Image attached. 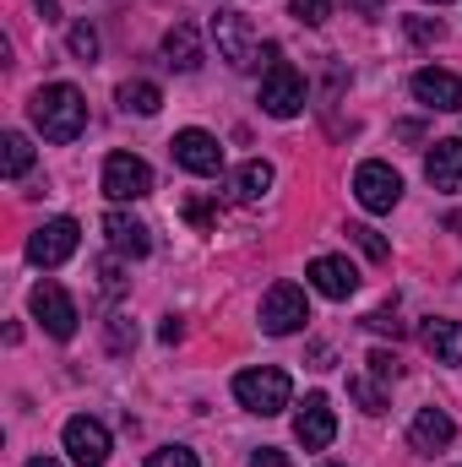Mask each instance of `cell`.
<instances>
[{"instance_id": "cell-1", "label": "cell", "mask_w": 462, "mask_h": 467, "mask_svg": "<svg viewBox=\"0 0 462 467\" xmlns=\"http://www.w3.org/2000/svg\"><path fill=\"white\" fill-rule=\"evenodd\" d=\"M27 115H33V125L44 130V141H77V136L88 130V104H82V93H77L71 82L38 88L33 104H27Z\"/></svg>"}, {"instance_id": "cell-2", "label": "cell", "mask_w": 462, "mask_h": 467, "mask_svg": "<svg viewBox=\"0 0 462 467\" xmlns=\"http://www.w3.org/2000/svg\"><path fill=\"white\" fill-rule=\"evenodd\" d=\"M234 397H239L245 413L272 419V413H283V408L294 402V380H289L283 369H272V364H261V369H239V375H234Z\"/></svg>"}, {"instance_id": "cell-3", "label": "cell", "mask_w": 462, "mask_h": 467, "mask_svg": "<svg viewBox=\"0 0 462 467\" xmlns=\"http://www.w3.org/2000/svg\"><path fill=\"white\" fill-rule=\"evenodd\" d=\"M213 44H218V60H229L234 71H256L261 66V38H256L250 16H239V11H218L213 16Z\"/></svg>"}, {"instance_id": "cell-4", "label": "cell", "mask_w": 462, "mask_h": 467, "mask_svg": "<svg viewBox=\"0 0 462 467\" xmlns=\"http://www.w3.org/2000/svg\"><path fill=\"white\" fill-rule=\"evenodd\" d=\"M261 109L272 119H294L305 109V77H299L289 60H278V49H272L267 77H261Z\"/></svg>"}, {"instance_id": "cell-5", "label": "cell", "mask_w": 462, "mask_h": 467, "mask_svg": "<svg viewBox=\"0 0 462 467\" xmlns=\"http://www.w3.org/2000/svg\"><path fill=\"white\" fill-rule=\"evenodd\" d=\"M305 321H310L305 288H294V283H272L267 299H261V332H267V337H289V332H299Z\"/></svg>"}, {"instance_id": "cell-6", "label": "cell", "mask_w": 462, "mask_h": 467, "mask_svg": "<svg viewBox=\"0 0 462 467\" xmlns=\"http://www.w3.org/2000/svg\"><path fill=\"white\" fill-rule=\"evenodd\" d=\"M353 196H359V207L364 213H392L397 202H403V174L392 169V163H359L353 169Z\"/></svg>"}, {"instance_id": "cell-7", "label": "cell", "mask_w": 462, "mask_h": 467, "mask_svg": "<svg viewBox=\"0 0 462 467\" xmlns=\"http://www.w3.org/2000/svg\"><path fill=\"white\" fill-rule=\"evenodd\" d=\"M27 310H33V321H38L55 343H71V337H77V305H71V294H66L60 283H38L33 299H27Z\"/></svg>"}, {"instance_id": "cell-8", "label": "cell", "mask_w": 462, "mask_h": 467, "mask_svg": "<svg viewBox=\"0 0 462 467\" xmlns=\"http://www.w3.org/2000/svg\"><path fill=\"white\" fill-rule=\"evenodd\" d=\"M104 196L110 202H142V196H152V169L136 152H110L104 158Z\"/></svg>"}, {"instance_id": "cell-9", "label": "cell", "mask_w": 462, "mask_h": 467, "mask_svg": "<svg viewBox=\"0 0 462 467\" xmlns=\"http://www.w3.org/2000/svg\"><path fill=\"white\" fill-rule=\"evenodd\" d=\"M77 218H49V223H38V229L27 234V261L33 266H60V261H71L77 255Z\"/></svg>"}, {"instance_id": "cell-10", "label": "cell", "mask_w": 462, "mask_h": 467, "mask_svg": "<svg viewBox=\"0 0 462 467\" xmlns=\"http://www.w3.org/2000/svg\"><path fill=\"white\" fill-rule=\"evenodd\" d=\"M169 147H174V163H180L185 174L213 180V174L224 169V147H218V136H213V130H196V125H191V130H180Z\"/></svg>"}, {"instance_id": "cell-11", "label": "cell", "mask_w": 462, "mask_h": 467, "mask_svg": "<svg viewBox=\"0 0 462 467\" xmlns=\"http://www.w3.org/2000/svg\"><path fill=\"white\" fill-rule=\"evenodd\" d=\"M66 451H71V462L77 467H104L110 462V430L99 424V419H88V413H77V419H66Z\"/></svg>"}, {"instance_id": "cell-12", "label": "cell", "mask_w": 462, "mask_h": 467, "mask_svg": "<svg viewBox=\"0 0 462 467\" xmlns=\"http://www.w3.org/2000/svg\"><path fill=\"white\" fill-rule=\"evenodd\" d=\"M332 435H338V413H332V402H327L321 391H310L305 408L294 413V441H299L305 451H327Z\"/></svg>"}, {"instance_id": "cell-13", "label": "cell", "mask_w": 462, "mask_h": 467, "mask_svg": "<svg viewBox=\"0 0 462 467\" xmlns=\"http://www.w3.org/2000/svg\"><path fill=\"white\" fill-rule=\"evenodd\" d=\"M414 99H419L425 109H446V115H457L462 109V77L441 71V66H425V71H414Z\"/></svg>"}, {"instance_id": "cell-14", "label": "cell", "mask_w": 462, "mask_h": 467, "mask_svg": "<svg viewBox=\"0 0 462 467\" xmlns=\"http://www.w3.org/2000/svg\"><path fill=\"white\" fill-rule=\"evenodd\" d=\"M305 277H310V288L327 294V299H353V288H359V266L343 261V255H316V261L305 266Z\"/></svg>"}, {"instance_id": "cell-15", "label": "cell", "mask_w": 462, "mask_h": 467, "mask_svg": "<svg viewBox=\"0 0 462 467\" xmlns=\"http://www.w3.org/2000/svg\"><path fill=\"white\" fill-rule=\"evenodd\" d=\"M452 435H457V424H452V413H441V408H419V413H414V424H408V446H414L419 457L446 451V446H452Z\"/></svg>"}, {"instance_id": "cell-16", "label": "cell", "mask_w": 462, "mask_h": 467, "mask_svg": "<svg viewBox=\"0 0 462 467\" xmlns=\"http://www.w3.org/2000/svg\"><path fill=\"white\" fill-rule=\"evenodd\" d=\"M104 234H110V250L125 255V261H142V255L152 250V229L136 223L131 213H104Z\"/></svg>"}, {"instance_id": "cell-17", "label": "cell", "mask_w": 462, "mask_h": 467, "mask_svg": "<svg viewBox=\"0 0 462 467\" xmlns=\"http://www.w3.org/2000/svg\"><path fill=\"white\" fill-rule=\"evenodd\" d=\"M425 180L436 191H462V141L457 136H446V141H436L425 152Z\"/></svg>"}, {"instance_id": "cell-18", "label": "cell", "mask_w": 462, "mask_h": 467, "mask_svg": "<svg viewBox=\"0 0 462 467\" xmlns=\"http://www.w3.org/2000/svg\"><path fill=\"white\" fill-rule=\"evenodd\" d=\"M419 343H425V353H430L436 364H462V321L430 316L425 332H419Z\"/></svg>"}, {"instance_id": "cell-19", "label": "cell", "mask_w": 462, "mask_h": 467, "mask_svg": "<svg viewBox=\"0 0 462 467\" xmlns=\"http://www.w3.org/2000/svg\"><path fill=\"white\" fill-rule=\"evenodd\" d=\"M163 55H169L174 71H202V33H196L191 22H174V27L163 33Z\"/></svg>"}, {"instance_id": "cell-20", "label": "cell", "mask_w": 462, "mask_h": 467, "mask_svg": "<svg viewBox=\"0 0 462 467\" xmlns=\"http://www.w3.org/2000/svg\"><path fill=\"white\" fill-rule=\"evenodd\" d=\"M272 191V163L267 158H250V163H239L229 174V196L234 202H261Z\"/></svg>"}, {"instance_id": "cell-21", "label": "cell", "mask_w": 462, "mask_h": 467, "mask_svg": "<svg viewBox=\"0 0 462 467\" xmlns=\"http://www.w3.org/2000/svg\"><path fill=\"white\" fill-rule=\"evenodd\" d=\"M0 169H5V180H22L33 169V141L22 130H5L0 136Z\"/></svg>"}, {"instance_id": "cell-22", "label": "cell", "mask_w": 462, "mask_h": 467, "mask_svg": "<svg viewBox=\"0 0 462 467\" xmlns=\"http://www.w3.org/2000/svg\"><path fill=\"white\" fill-rule=\"evenodd\" d=\"M120 109L147 119V115H158V109H163V93H158L152 82H125V88H120Z\"/></svg>"}, {"instance_id": "cell-23", "label": "cell", "mask_w": 462, "mask_h": 467, "mask_svg": "<svg viewBox=\"0 0 462 467\" xmlns=\"http://www.w3.org/2000/svg\"><path fill=\"white\" fill-rule=\"evenodd\" d=\"M348 397H353L364 413H386V391H381V380H375V375H370V380H364V375H353V380H348Z\"/></svg>"}, {"instance_id": "cell-24", "label": "cell", "mask_w": 462, "mask_h": 467, "mask_svg": "<svg viewBox=\"0 0 462 467\" xmlns=\"http://www.w3.org/2000/svg\"><path fill=\"white\" fill-rule=\"evenodd\" d=\"M66 49L88 66V60H99V33H93V22H71V33H66Z\"/></svg>"}, {"instance_id": "cell-25", "label": "cell", "mask_w": 462, "mask_h": 467, "mask_svg": "<svg viewBox=\"0 0 462 467\" xmlns=\"http://www.w3.org/2000/svg\"><path fill=\"white\" fill-rule=\"evenodd\" d=\"M348 239H353L370 261H386V255H392V250H386V239H381L375 229H364V223H348Z\"/></svg>"}, {"instance_id": "cell-26", "label": "cell", "mask_w": 462, "mask_h": 467, "mask_svg": "<svg viewBox=\"0 0 462 467\" xmlns=\"http://www.w3.org/2000/svg\"><path fill=\"white\" fill-rule=\"evenodd\" d=\"M147 467H202V457L191 451V446H163V451H152Z\"/></svg>"}, {"instance_id": "cell-27", "label": "cell", "mask_w": 462, "mask_h": 467, "mask_svg": "<svg viewBox=\"0 0 462 467\" xmlns=\"http://www.w3.org/2000/svg\"><path fill=\"white\" fill-rule=\"evenodd\" d=\"M289 11H294L305 27H321V22L332 16V0H289Z\"/></svg>"}, {"instance_id": "cell-28", "label": "cell", "mask_w": 462, "mask_h": 467, "mask_svg": "<svg viewBox=\"0 0 462 467\" xmlns=\"http://www.w3.org/2000/svg\"><path fill=\"white\" fill-rule=\"evenodd\" d=\"M104 332H110V353H131V348H136V327H131L125 316H110V327H104Z\"/></svg>"}, {"instance_id": "cell-29", "label": "cell", "mask_w": 462, "mask_h": 467, "mask_svg": "<svg viewBox=\"0 0 462 467\" xmlns=\"http://www.w3.org/2000/svg\"><path fill=\"white\" fill-rule=\"evenodd\" d=\"M364 364H370V375H375V380H397V375H403V358H397V353H386V348H375Z\"/></svg>"}, {"instance_id": "cell-30", "label": "cell", "mask_w": 462, "mask_h": 467, "mask_svg": "<svg viewBox=\"0 0 462 467\" xmlns=\"http://www.w3.org/2000/svg\"><path fill=\"white\" fill-rule=\"evenodd\" d=\"M364 327H370V332H392V337L403 332V321H397V310H392V305H381V310H370V316H364Z\"/></svg>"}, {"instance_id": "cell-31", "label": "cell", "mask_w": 462, "mask_h": 467, "mask_svg": "<svg viewBox=\"0 0 462 467\" xmlns=\"http://www.w3.org/2000/svg\"><path fill=\"white\" fill-rule=\"evenodd\" d=\"M408 33H414L419 44H436V38H441L446 27H441V22H430V16H408Z\"/></svg>"}, {"instance_id": "cell-32", "label": "cell", "mask_w": 462, "mask_h": 467, "mask_svg": "<svg viewBox=\"0 0 462 467\" xmlns=\"http://www.w3.org/2000/svg\"><path fill=\"white\" fill-rule=\"evenodd\" d=\"M99 277H104V294H120V288H125V277H120L115 261H99Z\"/></svg>"}, {"instance_id": "cell-33", "label": "cell", "mask_w": 462, "mask_h": 467, "mask_svg": "<svg viewBox=\"0 0 462 467\" xmlns=\"http://www.w3.org/2000/svg\"><path fill=\"white\" fill-rule=\"evenodd\" d=\"M250 467H294V462H289L283 451H272V446H261V451L250 457Z\"/></svg>"}, {"instance_id": "cell-34", "label": "cell", "mask_w": 462, "mask_h": 467, "mask_svg": "<svg viewBox=\"0 0 462 467\" xmlns=\"http://www.w3.org/2000/svg\"><path fill=\"white\" fill-rule=\"evenodd\" d=\"M185 218H191L196 229H207V223H213V207H207V202H185Z\"/></svg>"}, {"instance_id": "cell-35", "label": "cell", "mask_w": 462, "mask_h": 467, "mask_svg": "<svg viewBox=\"0 0 462 467\" xmlns=\"http://www.w3.org/2000/svg\"><path fill=\"white\" fill-rule=\"evenodd\" d=\"M158 337H163V343H180V337H185V327H180V316H169V321L158 327Z\"/></svg>"}, {"instance_id": "cell-36", "label": "cell", "mask_w": 462, "mask_h": 467, "mask_svg": "<svg viewBox=\"0 0 462 467\" xmlns=\"http://www.w3.org/2000/svg\"><path fill=\"white\" fill-rule=\"evenodd\" d=\"M33 5H38L44 22H60V0H33Z\"/></svg>"}, {"instance_id": "cell-37", "label": "cell", "mask_w": 462, "mask_h": 467, "mask_svg": "<svg viewBox=\"0 0 462 467\" xmlns=\"http://www.w3.org/2000/svg\"><path fill=\"white\" fill-rule=\"evenodd\" d=\"M27 467H60V462H55V457H33Z\"/></svg>"}, {"instance_id": "cell-38", "label": "cell", "mask_w": 462, "mask_h": 467, "mask_svg": "<svg viewBox=\"0 0 462 467\" xmlns=\"http://www.w3.org/2000/svg\"><path fill=\"white\" fill-rule=\"evenodd\" d=\"M353 5H364V11H375V5H381V0H353Z\"/></svg>"}, {"instance_id": "cell-39", "label": "cell", "mask_w": 462, "mask_h": 467, "mask_svg": "<svg viewBox=\"0 0 462 467\" xmlns=\"http://www.w3.org/2000/svg\"><path fill=\"white\" fill-rule=\"evenodd\" d=\"M321 467H338V462H321Z\"/></svg>"}, {"instance_id": "cell-40", "label": "cell", "mask_w": 462, "mask_h": 467, "mask_svg": "<svg viewBox=\"0 0 462 467\" xmlns=\"http://www.w3.org/2000/svg\"><path fill=\"white\" fill-rule=\"evenodd\" d=\"M436 5H441V0H436Z\"/></svg>"}]
</instances>
